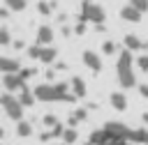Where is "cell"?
Masks as SVG:
<instances>
[{
  "label": "cell",
  "instance_id": "1",
  "mask_svg": "<svg viewBox=\"0 0 148 145\" xmlns=\"http://www.w3.org/2000/svg\"><path fill=\"white\" fill-rule=\"evenodd\" d=\"M134 53L132 51H127V48H123L120 53H118V62H116V71H118V83H120V87H125V90H132V87H139V83H136V76H134Z\"/></svg>",
  "mask_w": 148,
  "mask_h": 145
},
{
  "label": "cell",
  "instance_id": "2",
  "mask_svg": "<svg viewBox=\"0 0 148 145\" xmlns=\"http://www.w3.org/2000/svg\"><path fill=\"white\" fill-rule=\"evenodd\" d=\"M0 106H2V110H5V115H7L9 120H14V122H21V120H23V104L18 101V97L5 92V94L0 97Z\"/></svg>",
  "mask_w": 148,
  "mask_h": 145
},
{
  "label": "cell",
  "instance_id": "3",
  "mask_svg": "<svg viewBox=\"0 0 148 145\" xmlns=\"http://www.w3.org/2000/svg\"><path fill=\"white\" fill-rule=\"evenodd\" d=\"M28 58L30 60H39V62H44V64H53L56 60H58V48L56 46H39V44H32V46H28Z\"/></svg>",
  "mask_w": 148,
  "mask_h": 145
},
{
  "label": "cell",
  "instance_id": "4",
  "mask_svg": "<svg viewBox=\"0 0 148 145\" xmlns=\"http://www.w3.org/2000/svg\"><path fill=\"white\" fill-rule=\"evenodd\" d=\"M106 133H109V138L111 140H127L130 143V133H132V129L127 127V124H123V122H106L104 127H102Z\"/></svg>",
  "mask_w": 148,
  "mask_h": 145
},
{
  "label": "cell",
  "instance_id": "5",
  "mask_svg": "<svg viewBox=\"0 0 148 145\" xmlns=\"http://www.w3.org/2000/svg\"><path fill=\"white\" fill-rule=\"evenodd\" d=\"M2 87H5V92H21L23 87H25V81L18 76V74H5L2 76Z\"/></svg>",
  "mask_w": 148,
  "mask_h": 145
},
{
  "label": "cell",
  "instance_id": "6",
  "mask_svg": "<svg viewBox=\"0 0 148 145\" xmlns=\"http://www.w3.org/2000/svg\"><path fill=\"white\" fill-rule=\"evenodd\" d=\"M53 39H56V32H53L51 25H39V28L35 30V44H39V46H51Z\"/></svg>",
  "mask_w": 148,
  "mask_h": 145
},
{
  "label": "cell",
  "instance_id": "7",
  "mask_svg": "<svg viewBox=\"0 0 148 145\" xmlns=\"http://www.w3.org/2000/svg\"><path fill=\"white\" fill-rule=\"evenodd\" d=\"M21 62H18V58H12V55H2L0 58V71H2V76L5 74H21Z\"/></svg>",
  "mask_w": 148,
  "mask_h": 145
},
{
  "label": "cell",
  "instance_id": "8",
  "mask_svg": "<svg viewBox=\"0 0 148 145\" xmlns=\"http://www.w3.org/2000/svg\"><path fill=\"white\" fill-rule=\"evenodd\" d=\"M81 58H83V64H86L88 69H92L95 74H99V71H102V58H99L95 51L86 48V51L81 53Z\"/></svg>",
  "mask_w": 148,
  "mask_h": 145
},
{
  "label": "cell",
  "instance_id": "9",
  "mask_svg": "<svg viewBox=\"0 0 148 145\" xmlns=\"http://www.w3.org/2000/svg\"><path fill=\"white\" fill-rule=\"evenodd\" d=\"M141 16H143V14H141L139 9H134L130 2L120 7V18H123V21H127V23H139V21H141Z\"/></svg>",
  "mask_w": 148,
  "mask_h": 145
},
{
  "label": "cell",
  "instance_id": "10",
  "mask_svg": "<svg viewBox=\"0 0 148 145\" xmlns=\"http://www.w3.org/2000/svg\"><path fill=\"white\" fill-rule=\"evenodd\" d=\"M69 85H72V94H74L76 99H86V97H88V87H86V81H83L81 76H72Z\"/></svg>",
  "mask_w": 148,
  "mask_h": 145
},
{
  "label": "cell",
  "instance_id": "11",
  "mask_svg": "<svg viewBox=\"0 0 148 145\" xmlns=\"http://www.w3.org/2000/svg\"><path fill=\"white\" fill-rule=\"evenodd\" d=\"M123 46H125L127 51L136 53V51H143V48H146V41L139 39L136 35H125V37H123Z\"/></svg>",
  "mask_w": 148,
  "mask_h": 145
},
{
  "label": "cell",
  "instance_id": "12",
  "mask_svg": "<svg viewBox=\"0 0 148 145\" xmlns=\"http://www.w3.org/2000/svg\"><path fill=\"white\" fill-rule=\"evenodd\" d=\"M109 104H111V108H116V110H127V94L125 92H111L109 94Z\"/></svg>",
  "mask_w": 148,
  "mask_h": 145
},
{
  "label": "cell",
  "instance_id": "13",
  "mask_svg": "<svg viewBox=\"0 0 148 145\" xmlns=\"http://www.w3.org/2000/svg\"><path fill=\"white\" fill-rule=\"evenodd\" d=\"M111 138H109V133L104 131V129H95V131H90V136H88V143L90 145H106Z\"/></svg>",
  "mask_w": 148,
  "mask_h": 145
},
{
  "label": "cell",
  "instance_id": "14",
  "mask_svg": "<svg viewBox=\"0 0 148 145\" xmlns=\"http://www.w3.org/2000/svg\"><path fill=\"white\" fill-rule=\"evenodd\" d=\"M86 120H88V108H74L67 122H69V127L76 129V124H79V122H86Z\"/></svg>",
  "mask_w": 148,
  "mask_h": 145
},
{
  "label": "cell",
  "instance_id": "15",
  "mask_svg": "<svg viewBox=\"0 0 148 145\" xmlns=\"http://www.w3.org/2000/svg\"><path fill=\"white\" fill-rule=\"evenodd\" d=\"M16 97H18V101L23 104V108H30V106H32V104L37 101L35 92H32V90H28V87H23V90H21V92H18Z\"/></svg>",
  "mask_w": 148,
  "mask_h": 145
},
{
  "label": "cell",
  "instance_id": "16",
  "mask_svg": "<svg viewBox=\"0 0 148 145\" xmlns=\"http://www.w3.org/2000/svg\"><path fill=\"white\" fill-rule=\"evenodd\" d=\"M16 136H21V138L32 136V124H30V122H25V120L16 122Z\"/></svg>",
  "mask_w": 148,
  "mask_h": 145
},
{
  "label": "cell",
  "instance_id": "17",
  "mask_svg": "<svg viewBox=\"0 0 148 145\" xmlns=\"http://www.w3.org/2000/svg\"><path fill=\"white\" fill-rule=\"evenodd\" d=\"M2 5L9 9V12H23L28 7V0H2Z\"/></svg>",
  "mask_w": 148,
  "mask_h": 145
},
{
  "label": "cell",
  "instance_id": "18",
  "mask_svg": "<svg viewBox=\"0 0 148 145\" xmlns=\"http://www.w3.org/2000/svg\"><path fill=\"white\" fill-rule=\"evenodd\" d=\"M53 9H56V2H53V0H39V2H37V12H39L42 16H49Z\"/></svg>",
  "mask_w": 148,
  "mask_h": 145
},
{
  "label": "cell",
  "instance_id": "19",
  "mask_svg": "<svg viewBox=\"0 0 148 145\" xmlns=\"http://www.w3.org/2000/svg\"><path fill=\"white\" fill-rule=\"evenodd\" d=\"M76 138H79V131H76L74 127H67L65 133H62V143H65V145H74Z\"/></svg>",
  "mask_w": 148,
  "mask_h": 145
},
{
  "label": "cell",
  "instance_id": "20",
  "mask_svg": "<svg viewBox=\"0 0 148 145\" xmlns=\"http://www.w3.org/2000/svg\"><path fill=\"white\" fill-rule=\"evenodd\" d=\"M9 44H14V41H12V32H9V28L2 23V25H0V46H9Z\"/></svg>",
  "mask_w": 148,
  "mask_h": 145
},
{
  "label": "cell",
  "instance_id": "21",
  "mask_svg": "<svg viewBox=\"0 0 148 145\" xmlns=\"http://www.w3.org/2000/svg\"><path fill=\"white\" fill-rule=\"evenodd\" d=\"M116 51H118L116 41H111V39H104V41H102V53H104V55H113Z\"/></svg>",
  "mask_w": 148,
  "mask_h": 145
},
{
  "label": "cell",
  "instance_id": "22",
  "mask_svg": "<svg viewBox=\"0 0 148 145\" xmlns=\"http://www.w3.org/2000/svg\"><path fill=\"white\" fill-rule=\"evenodd\" d=\"M44 124H46L49 129H53V127H58V124H60V120H58V115L46 113V115H44Z\"/></svg>",
  "mask_w": 148,
  "mask_h": 145
},
{
  "label": "cell",
  "instance_id": "23",
  "mask_svg": "<svg viewBox=\"0 0 148 145\" xmlns=\"http://www.w3.org/2000/svg\"><path fill=\"white\" fill-rule=\"evenodd\" d=\"M130 5H132L134 9H139L141 14H146V12H148V0H130Z\"/></svg>",
  "mask_w": 148,
  "mask_h": 145
},
{
  "label": "cell",
  "instance_id": "24",
  "mask_svg": "<svg viewBox=\"0 0 148 145\" xmlns=\"http://www.w3.org/2000/svg\"><path fill=\"white\" fill-rule=\"evenodd\" d=\"M136 67H139V71H148V55H136Z\"/></svg>",
  "mask_w": 148,
  "mask_h": 145
},
{
  "label": "cell",
  "instance_id": "25",
  "mask_svg": "<svg viewBox=\"0 0 148 145\" xmlns=\"http://www.w3.org/2000/svg\"><path fill=\"white\" fill-rule=\"evenodd\" d=\"M83 32H86V21H76V25H74V35L81 37Z\"/></svg>",
  "mask_w": 148,
  "mask_h": 145
},
{
  "label": "cell",
  "instance_id": "26",
  "mask_svg": "<svg viewBox=\"0 0 148 145\" xmlns=\"http://www.w3.org/2000/svg\"><path fill=\"white\" fill-rule=\"evenodd\" d=\"M23 81H30L32 76H35V69H21V74H18Z\"/></svg>",
  "mask_w": 148,
  "mask_h": 145
},
{
  "label": "cell",
  "instance_id": "27",
  "mask_svg": "<svg viewBox=\"0 0 148 145\" xmlns=\"http://www.w3.org/2000/svg\"><path fill=\"white\" fill-rule=\"evenodd\" d=\"M136 90H139V94H141L143 99H148V83H139Z\"/></svg>",
  "mask_w": 148,
  "mask_h": 145
},
{
  "label": "cell",
  "instance_id": "28",
  "mask_svg": "<svg viewBox=\"0 0 148 145\" xmlns=\"http://www.w3.org/2000/svg\"><path fill=\"white\" fill-rule=\"evenodd\" d=\"M7 18H9V9L2 5V7H0V21H7Z\"/></svg>",
  "mask_w": 148,
  "mask_h": 145
},
{
  "label": "cell",
  "instance_id": "29",
  "mask_svg": "<svg viewBox=\"0 0 148 145\" xmlns=\"http://www.w3.org/2000/svg\"><path fill=\"white\" fill-rule=\"evenodd\" d=\"M12 46H14V48H16V51H28V48H25V44H23V41H21V39H16V41H14V44H12Z\"/></svg>",
  "mask_w": 148,
  "mask_h": 145
},
{
  "label": "cell",
  "instance_id": "30",
  "mask_svg": "<svg viewBox=\"0 0 148 145\" xmlns=\"http://www.w3.org/2000/svg\"><path fill=\"white\" fill-rule=\"evenodd\" d=\"M44 76H46V81H49V83H53V81H56V71H53V69H46V74H44Z\"/></svg>",
  "mask_w": 148,
  "mask_h": 145
},
{
  "label": "cell",
  "instance_id": "31",
  "mask_svg": "<svg viewBox=\"0 0 148 145\" xmlns=\"http://www.w3.org/2000/svg\"><path fill=\"white\" fill-rule=\"evenodd\" d=\"M62 35H65V37L72 35V28H69V25H62Z\"/></svg>",
  "mask_w": 148,
  "mask_h": 145
},
{
  "label": "cell",
  "instance_id": "32",
  "mask_svg": "<svg viewBox=\"0 0 148 145\" xmlns=\"http://www.w3.org/2000/svg\"><path fill=\"white\" fill-rule=\"evenodd\" d=\"M141 120H143V124H148V113H143V115H141Z\"/></svg>",
  "mask_w": 148,
  "mask_h": 145
},
{
  "label": "cell",
  "instance_id": "33",
  "mask_svg": "<svg viewBox=\"0 0 148 145\" xmlns=\"http://www.w3.org/2000/svg\"><path fill=\"white\" fill-rule=\"evenodd\" d=\"M123 145H134V143H127V140H125V143H123Z\"/></svg>",
  "mask_w": 148,
  "mask_h": 145
},
{
  "label": "cell",
  "instance_id": "34",
  "mask_svg": "<svg viewBox=\"0 0 148 145\" xmlns=\"http://www.w3.org/2000/svg\"><path fill=\"white\" fill-rule=\"evenodd\" d=\"M146 145H148V138H146Z\"/></svg>",
  "mask_w": 148,
  "mask_h": 145
},
{
  "label": "cell",
  "instance_id": "35",
  "mask_svg": "<svg viewBox=\"0 0 148 145\" xmlns=\"http://www.w3.org/2000/svg\"><path fill=\"white\" fill-rule=\"evenodd\" d=\"M58 145H65V143H58Z\"/></svg>",
  "mask_w": 148,
  "mask_h": 145
}]
</instances>
